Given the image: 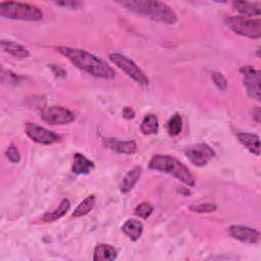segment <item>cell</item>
Returning <instances> with one entry per match:
<instances>
[{
	"mask_svg": "<svg viewBox=\"0 0 261 261\" xmlns=\"http://www.w3.org/2000/svg\"><path fill=\"white\" fill-rule=\"evenodd\" d=\"M56 50L77 68L92 76L103 80H111L115 77V71L108 63L86 50L67 46L57 47Z\"/></svg>",
	"mask_w": 261,
	"mask_h": 261,
	"instance_id": "obj_1",
	"label": "cell"
},
{
	"mask_svg": "<svg viewBox=\"0 0 261 261\" xmlns=\"http://www.w3.org/2000/svg\"><path fill=\"white\" fill-rule=\"evenodd\" d=\"M118 4L133 12L144 15L155 21L167 24H173L177 21L175 12L167 4L160 1L130 0L120 1Z\"/></svg>",
	"mask_w": 261,
	"mask_h": 261,
	"instance_id": "obj_2",
	"label": "cell"
},
{
	"mask_svg": "<svg viewBox=\"0 0 261 261\" xmlns=\"http://www.w3.org/2000/svg\"><path fill=\"white\" fill-rule=\"evenodd\" d=\"M149 168L171 174L189 187H194L196 184L195 177L189 168L179 160L170 155H154L149 162Z\"/></svg>",
	"mask_w": 261,
	"mask_h": 261,
	"instance_id": "obj_3",
	"label": "cell"
},
{
	"mask_svg": "<svg viewBox=\"0 0 261 261\" xmlns=\"http://www.w3.org/2000/svg\"><path fill=\"white\" fill-rule=\"evenodd\" d=\"M0 15L5 18L28 21H38L43 18V12L37 6L14 1L0 2Z\"/></svg>",
	"mask_w": 261,
	"mask_h": 261,
	"instance_id": "obj_4",
	"label": "cell"
},
{
	"mask_svg": "<svg viewBox=\"0 0 261 261\" xmlns=\"http://www.w3.org/2000/svg\"><path fill=\"white\" fill-rule=\"evenodd\" d=\"M225 23L236 34L250 39H259L261 37V21L259 18H250L246 16L226 17Z\"/></svg>",
	"mask_w": 261,
	"mask_h": 261,
	"instance_id": "obj_5",
	"label": "cell"
},
{
	"mask_svg": "<svg viewBox=\"0 0 261 261\" xmlns=\"http://www.w3.org/2000/svg\"><path fill=\"white\" fill-rule=\"evenodd\" d=\"M109 59L118 68H120L127 76H129L139 85H149V77L147 76V74L132 59H129L125 55L120 53H111L109 54Z\"/></svg>",
	"mask_w": 261,
	"mask_h": 261,
	"instance_id": "obj_6",
	"label": "cell"
},
{
	"mask_svg": "<svg viewBox=\"0 0 261 261\" xmlns=\"http://www.w3.org/2000/svg\"><path fill=\"white\" fill-rule=\"evenodd\" d=\"M185 154L192 164L198 167H203L214 157L215 152L209 145L198 143L188 147Z\"/></svg>",
	"mask_w": 261,
	"mask_h": 261,
	"instance_id": "obj_7",
	"label": "cell"
},
{
	"mask_svg": "<svg viewBox=\"0 0 261 261\" xmlns=\"http://www.w3.org/2000/svg\"><path fill=\"white\" fill-rule=\"evenodd\" d=\"M241 73L244 75V86L246 88L247 94L249 97L256 101H260L261 94H260V81H261V74L260 70L255 69L252 66L246 65L241 67L240 69Z\"/></svg>",
	"mask_w": 261,
	"mask_h": 261,
	"instance_id": "obj_8",
	"label": "cell"
},
{
	"mask_svg": "<svg viewBox=\"0 0 261 261\" xmlns=\"http://www.w3.org/2000/svg\"><path fill=\"white\" fill-rule=\"evenodd\" d=\"M25 133L34 142L42 145H51L62 139L60 135L33 122L25 123Z\"/></svg>",
	"mask_w": 261,
	"mask_h": 261,
	"instance_id": "obj_9",
	"label": "cell"
},
{
	"mask_svg": "<svg viewBox=\"0 0 261 261\" xmlns=\"http://www.w3.org/2000/svg\"><path fill=\"white\" fill-rule=\"evenodd\" d=\"M42 119L49 124H66L74 120V114L62 106L53 105L41 112Z\"/></svg>",
	"mask_w": 261,
	"mask_h": 261,
	"instance_id": "obj_10",
	"label": "cell"
},
{
	"mask_svg": "<svg viewBox=\"0 0 261 261\" xmlns=\"http://www.w3.org/2000/svg\"><path fill=\"white\" fill-rule=\"evenodd\" d=\"M228 234L232 239L246 244H259L260 242V232L246 225H241V224L230 225L228 227Z\"/></svg>",
	"mask_w": 261,
	"mask_h": 261,
	"instance_id": "obj_11",
	"label": "cell"
},
{
	"mask_svg": "<svg viewBox=\"0 0 261 261\" xmlns=\"http://www.w3.org/2000/svg\"><path fill=\"white\" fill-rule=\"evenodd\" d=\"M104 144L107 148L120 153L132 155L137 151V144L135 141H119L113 138H106L104 140Z\"/></svg>",
	"mask_w": 261,
	"mask_h": 261,
	"instance_id": "obj_12",
	"label": "cell"
},
{
	"mask_svg": "<svg viewBox=\"0 0 261 261\" xmlns=\"http://www.w3.org/2000/svg\"><path fill=\"white\" fill-rule=\"evenodd\" d=\"M142 174V168L141 166H135L133 169H130L125 176L122 178L120 186H119V190L122 194H126L128 192H130L134 187L137 185V182L139 181L140 177Z\"/></svg>",
	"mask_w": 261,
	"mask_h": 261,
	"instance_id": "obj_13",
	"label": "cell"
},
{
	"mask_svg": "<svg viewBox=\"0 0 261 261\" xmlns=\"http://www.w3.org/2000/svg\"><path fill=\"white\" fill-rule=\"evenodd\" d=\"M237 136L239 141L244 147H246L252 154L259 156L260 154L259 136L251 133H239Z\"/></svg>",
	"mask_w": 261,
	"mask_h": 261,
	"instance_id": "obj_14",
	"label": "cell"
},
{
	"mask_svg": "<svg viewBox=\"0 0 261 261\" xmlns=\"http://www.w3.org/2000/svg\"><path fill=\"white\" fill-rule=\"evenodd\" d=\"M94 168V163L86 158L81 153H75L73 155V163L71 167V171L74 174H88Z\"/></svg>",
	"mask_w": 261,
	"mask_h": 261,
	"instance_id": "obj_15",
	"label": "cell"
},
{
	"mask_svg": "<svg viewBox=\"0 0 261 261\" xmlns=\"http://www.w3.org/2000/svg\"><path fill=\"white\" fill-rule=\"evenodd\" d=\"M1 48L3 49L4 52L10 54L11 56H13L15 58L23 59V58H28L30 56V52L24 46L14 43L12 41L1 40Z\"/></svg>",
	"mask_w": 261,
	"mask_h": 261,
	"instance_id": "obj_16",
	"label": "cell"
},
{
	"mask_svg": "<svg viewBox=\"0 0 261 261\" xmlns=\"http://www.w3.org/2000/svg\"><path fill=\"white\" fill-rule=\"evenodd\" d=\"M117 257V251L108 244H99L95 250L93 255V260L95 261H110L114 260Z\"/></svg>",
	"mask_w": 261,
	"mask_h": 261,
	"instance_id": "obj_17",
	"label": "cell"
},
{
	"mask_svg": "<svg viewBox=\"0 0 261 261\" xmlns=\"http://www.w3.org/2000/svg\"><path fill=\"white\" fill-rule=\"evenodd\" d=\"M122 231L134 242L138 241L143 233V223L136 219H127L121 226Z\"/></svg>",
	"mask_w": 261,
	"mask_h": 261,
	"instance_id": "obj_18",
	"label": "cell"
},
{
	"mask_svg": "<svg viewBox=\"0 0 261 261\" xmlns=\"http://www.w3.org/2000/svg\"><path fill=\"white\" fill-rule=\"evenodd\" d=\"M70 208V202L68 199H62L60 201V203L58 204L57 208H55L54 210L50 211V212H46L43 217H42V220L44 222H53V221H56L58 220L59 218H61L62 216H64L68 210Z\"/></svg>",
	"mask_w": 261,
	"mask_h": 261,
	"instance_id": "obj_19",
	"label": "cell"
},
{
	"mask_svg": "<svg viewBox=\"0 0 261 261\" xmlns=\"http://www.w3.org/2000/svg\"><path fill=\"white\" fill-rule=\"evenodd\" d=\"M232 6L234 9H237L240 13H242L244 16L249 17V16H259L261 11H260V6L257 3H252L248 1H233Z\"/></svg>",
	"mask_w": 261,
	"mask_h": 261,
	"instance_id": "obj_20",
	"label": "cell"
},
{
	"mask_svg": "<svg viewBox=\"0 0 261 261\" xmlns=\"http://www.w3.org/2000/svg\"><path fill=\"white\" fill-rule=\"evenodd\" d=\"M159 129V122H158V118L156 115L149 113L147 114L141 123V132L146 135H154L157 134Z\"/></svg>",
	"mask_w": 261,
	"mask_h": 261,
	"instance_id": "obj_21",
	"label": "cell"
},
{
	"mask_svg": "<svg viewBox=\"0 0 261 261\" xmlns=\"http://www.w3.org/2000/svg\"><path fill=\"white\" fill-rule=\"evenodd\" d=\"M96 203V198L94 195H90L87 198H85L73 210L72 216L73 217H82L84 215H87L89 212L92 211Z\"/></svg>",
	"mask_w": 261,
	"mask_h": 261,
	"instance_id": "obj_22",
	"label": "cell"
},
{
	"mask_svg": "<svg viewBox=\"0 0 261 261\" xmlns=\"http://www.w3.org/2000/svg\"><path fill=\"white\" fill-rule=\"evenodd\" d=\"M182 128V119L181 116L177 113L171 116L167 123V130L170 136H177Z\"/></svg>",
	"mask_w": 261,
	"mask_h": 261,
	"instance_id": "obj_23",
	"label": "cell"
},
{
	"mask_svg": "<svg viewBox=\"0 0 261 261\" xmlns=\"http://www.w3.org/2000/svg\"><path fill=\"white\" fill-rule=\"evenodd\" d=\"M153 206L149 202H142L135 208V215L144 219H147L153 212Z\"/></svg>",
	"mask_w": 261,
	"mask_h": 261,
	"instance_id": "obj_24",
	"label": "cell"
},
{
	"mask_svg": "<svg viewBox=\"0 0 261 261\" xmlns=\"http://www.w3.org/2000/svg\"><path fill=\"white\" fill-rule=\"evenodd\" d=\"M217 208L216 204L211 202H203V203H197L190 206V209L193 212L196 213H210L215 211Z\"/></svg>",
	"mask_w": 261,
	"mask_h": 261,
	"instance_id": "obj_25",
	"label": "cell"
},
{
	"mask_svg": "<svg viewBox=\"0 0 261 261\" xmlns=\"http://www.w3.org/2000/svg\"><path fill=\"white\" fill-rule=\"evenodd\" d=\"M20 76L17 75L16 73L10 71V70H4L2 69L1 71V81L3 83H7L9 85H16L20 82Z\"/></svg>",
	"mask_w": 261,
	"mask_h": 261,
	"instance_id": "obj_26",
	"label": "cell"
},
{
	"mask_svg": "<svg viewBox=\"0 0 261 261\" xmlns=\"http://www.w3.org/2000/svg\"><path fill=\"white\" fill-rule=\"evenodd\" d=\"M5 155H6V158L12 163H18L20 161V153L17 147L13 143L9 145V147L5 152Z\"/></svg>",
	"mask_w": 261,
	"mask_h": 261,
	"instance_id": "obj_27",
	"label": "cell"
},
{
	"mask_svg": "<svg viewBox=\"0 0 261 261\" xmlns=\"http://www.w3.org/2000/svg\"><path fill=\"white\" fill-rule=\"evenodd\" d=\"M211 77H212V81L214 83V85L221 91L225 90L227 88V81L225 79V76L221 73V72H218V71H214L212 72L211 74Z\"/></svg>",
	"mask_w": 261,
	"mask_h": 261,
	"instance_id": "obj_28",
	"label": "cell"
},
{
	"mask_svg": "<svg viewBox=\"0 0 261 261\" xmlns=\"http://www.w3.org/2000/svg\"><path fill=\"white\" fill-rule=\"evenodd\" d=\"M55 4L58 6H62L70 9H79L83 6V3L79 1H57L55 2Z\"/></svg>",
	"mask_w": 261,
	"mask_h": 261,
	"instance_id": "obj_29",
	"label": "cell"
},
{
	"mask_svg": "<svg viewBox=\"0 0 261 261\" xmlns=\"http://www.w3.org/2000/svg\"><path fill=\"white\" fill-rule=\"evenodd\" d=\"M136 113H135V110L130 107H124L123 110H122V116L125 118V119H133L135 117Z\"/></svg>",
	"mask_w": 261,
	"mask_h": 261,
	"instance_id": "obj_30",
	"label": "cell"
},
{
	"mask_svg": "<svg viewBox=\"0 0 261 261\" xmlns=\"http://www.w3.org/2000/svg\"><path fill=\"white\" fill-rule=\"evenodd\" d=\"M260 114H261V111H260V108L259 107H256L253 109L252 111V117L253 119L256 121V122H260Z\"/></svg>",
	"mask_w": 261,
	"mask_h": 261,
	"instance_id": "obj_31",
	"label": "cell"
}]
</instances>
